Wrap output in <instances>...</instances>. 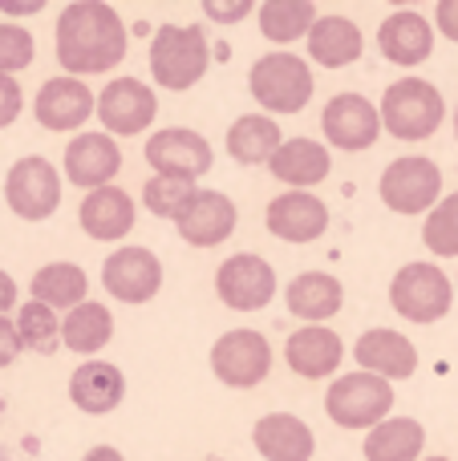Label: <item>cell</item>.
<instances>
[{"mask_svg": "<svg viewBox=\"0 0 458 461\" xmlns=\"http://www.w3.org/2000/svg\"><path fill=\"white\" fill-rule=\"evenodd\" d=\"M308 57L325 69H345V65L362 61L365 53V37L349 16H321L308 32Z\"/></svg>", "mask_w": 458, "mask_h": 461, "instance_id": "obj_27", "label": "cell"}, {"mask_svg": "<svg viewBox=\"0 0 458 461\" xmlns=\"http://www.w3.org/2000/svg\"><path fill=\"white\" fill-rule=\"evenodd\" d=\"M32 57H37V41L24 24H0V73L13 77V73L29 69Z\"/></svg>", "mask_w": 458, "mask_h": 461, "instance_id": "obj_36", "label": "cell"}, {"mask_svg": "<svg viewBox=\"0 0 458 461\" xmlns=\"http://www.w3.org/2000/svg\"><path fill=\"white\" fill-rule=\"evenodd\" d=\"M122 170V150L110 134H78L69 146H65V178L81 191H102V186H114V175Z\"/></svg>", "mask_w": 458, "mask_h": 461, "instance_id": "obj_16", "label": "cell"}, {"mask_svg": "<svg viewBox=\"0 0 458 461\" xmlns=\"http://www.w3.org/2000/svg\"><path fill=\"white\" fill-rule=\"evenodd\" d=\"M5 203L24 223H45L61 207V175H57V167L49 158H41V154L13 162V170L5 175Z\"/></svg>", "mask_w": 458, "mask_h": 461, "instance_id": "obj_8", "label": "cell"}, {"mask_svg": "<svg viewBox=\"0 0 458 461\" xmlns=\"http://www.w3.org/2000/svg\"><path fill=\"white\" fill-rule=\"evenodd\" d=\"M211 373L227 389H256L272 373V344L252 328H232L211 344Z\"/></svg>", "mask_w": 458, "mask_h": 461, "instance_id": "obj_9", "label": "cell"}, {"mask_svg": "<svg viewBox=\"0 0 458 461\" xmlns=\"http://www.w3.org/2000/svg\"><path fill=\"white\" fill-rule=\"evenodd\" d=\"M454 134H458V113H454Z\"/></svg>", "mask_w": 458, "mask_h": 461, "instance_id": "obj_45", "label": "cell"}, {"mask_svg": "<svg viewBox=\"0 0 458 461\" xmlns=\"http://www.w3.org/2000/svg\"><path fill=\"white\" fill-rule=\"evenodd\" d=\"M146 162L162 178H187V183H195V178H203L211 170V142L187 126L154 130L146 138Z\"/></svg>", "mask_w": 458, "mask_h": 461, "instance_id": "obj_13", "label": "cell"}, {"mask_svg": "<svg viewBox=\"0 0 458 461\" xmlns=\"http://www.w3.org/2000/svg\"><path fill=\"white\" fill-rule=\"evenodd\" d=\"M0 8L13 16H24V13H41L45 8V0H24V5H16V0H0Z\"/></svg>", "mask_w": 458, "mask_h": 461, "instance_id": "obj_42", "label": "cell"}, {"mask_svg": "<svg viewBox=\"0 0 458 461\" xmlns=\"http://www.w3.org/2000/svg\"><path fill=\"white\" fill-rule=\"evenodd\" d=\"M276 183H284L289 191H308V186L325 183L333 170V158L316 138H289V142L276 150V158L268 162Z\"/></svg>", "mask_w": 458, "mask_h": 461, "instance_id": "obj_26", "label": "cell"}, {"mask_svg": "<svg viewBox=\"0 0 458 461\" xmlns=\"http://www.w3.org/2000/svg\"><path fill=\"white\" fill-rule=\"evenodd\" d=\"M16 332H21L24 348L53 352L57 344H61V316H57L53 308H45V303L29 300V303H21V312H16Z\"/></svg>", "mask_w": 458, "mask_h": 461, "instance_id": "obj_33", "label": "cell"}, {"mask_svg": "<svg viewBox=\"0 0 458 461\" xmlns=\"http://www.w3.org/2000/svg\"><path fill=\"white\" fill-rule=\"evenodd\" d=\"M248 89L268 113H300L313 97V69L297 53H264L248 69Z\"/></svg>", "mask_w": 458, "mask_h": 461, "instance_id": "obj_4", "label": "cell"}, {"mask_svg": "<svg viewBox=\"0 0 458 461\" xmlns=\"http://www.w3.org/2000/svg\"><path fill=\"white\" fill-rule=\"evenodd\" d=\"M316 16L313 0H264L260 5V37H268L272 45H292V41L308 37Z\"/></svg>", "mask_w": 458, "mask_h": 461, "instance_id": "obj_32", "label": "cell"}, {"mask_svg": "<svg viewBox=\"0 0 458 461\" xmlns=\"http://www.w3.org/2000/svg\"><path fill=\"white\" fill-rule=\"evenodd\" d=\"M215 295L227 303L232 312H260L272 303L276 295V271L268 259L252 251H240L232 259L219 263L215 271Z\"/></svg>", "mask_w": 458, "mask_h": 461, "instance_id": "obj_10", "label": "cell"}, {"mask_svg": "<svg viewBox=\"0 0 458 461\" xmlns=\"http://www.w3.org/2000/svg\"><path fill=\"white\" fill-rule=\"evenodd\" d=\"M32 300L45 303L53 312H65L69 316L73 308H81L89 295V276L78 267V263H45V267L32 276L29 284Z\"/></svg>", "mask_w": 458, "mask_h": 461, "instance_id": "obj_29", "label": "cell"}, {"mask_svg": "<svg viewBox=\"0 0 458 461\" xmlns=\"http://www.w3.org/2000/svg\"><path fill=\"white\" fill-rule=\"evenodd\" d=\"M235 223H240V211L224 191H199L187 203L183 215L175 219L183 243L191 247H219L224 239H232Z\"/></svg>", "mask_w": 458, "mask_h": 461, "instance_id": "obj_21", "label": "cell"}, {"mask_svg": "<svg viewBox=\"0 0 458 461\" xmlns=\"http://www.w3.org/2000/svg\"><path fill=\"white\" fill-rule=\"evenodd\" d=\"M159 113V97L146 81L138 77H114L110 86L97 94V118L110 130V138H134L154 126Z\"/></svg>", "mask_w": 458, "mask_h": 461, "instance_id": "obj_11", "label": "cell"}, {"mask_svg": "<svg viewBox=\"0 0 458 461\" xmlns=\"http://www.w3.org/2000/svg\"><path fill=\"white\" fill-rule=\"evenodd\" d=\"M321 130L337 150H370L381 138V110L362 94H337L321 113Z\"/></svg>", "mask_w": 458, "mask_h": 461, "instance_id": "obj_15", "label": "cell"}, {"mask_svg": "<svg viewBox=\"0 0 458 461\" xmlns=\"http://www.w3.org/2000/svg\"><path fill=\"white\" fill-rule=\"evenodd\" d=\"M422 461H451V457H422Z\"/></svg>", "mask_w": 458, "mask_h": 461, "instance_id": "obj_44", "label": "cell"}, {"mask_svg": "<svg viewBox=\"0 0 458 461\" xmlns=\"http://www.w3.org/2000/svg\"><path fill=\"white\" fill-rule=\"evenodd\" d=\"M446 118V102L426 77H402L381 94V126L398 142H422Z\"/></svg>", "mask_w": 458, "mask_h": 461, "instance_id": "obj_3", "label": "cell"}, {"mask_svg": "<svg viewBox=\"0 0 458 461\" xmlns=\"http://www.w3.org/2000/svg\"><path fill=\"white\" fill-rule=\"evenodd\" d=\"M21 352H24V340H21V332H16V320L0 316V368H8Z\"/></svg>", "mask_w": 458, "mask_h": 461, "instance_id": "obj_39", "label": "cell"}, {"mask_svg": "<svg viewBox=\"0 0 458 461\" xmlns=\"http://www.w3.org/2000/svg\"><path fill=\"white\" fill-rule=\"evenodd\" d=\"M252 446L264 461H313L316 438L297 413H268L252 429Z\"/></svg>", "mask_w": 458, "mask_h": 461, "instance_id": "obj_24", "label": "cell"}, {"mask_svg": "<svg viewBox=\"0 0 458 461\" xmlns=\"http://www.w3.org/2000/svg\"><path fill=\"white\" fill-rule=\"evenodd\" d=\"M353 357L362 373H373L381 381H406L418 373V348L410 336L394 332V328H370L357 336Z\"/></svg>", "mask_w": 458, "mask_h": 461, "instance_id": "obj_17", "label": "cell"}, {"mask_svg": "<svg viewBox=\"0 0 458 461\" xmlns=\"http://www.w3.org/2000/svg\"><path fill=\"white\" fill-rule=\"evenodd\" d=\"M21 105H24V94H21V86H16V77L0 73V130L21 118Z\"/></svg>", "mask_w": 458, "mask_h": 461, "instance_id": "obj_37", "label": "cell"}, {"mask_svg": "<svg viewBox=\"0 0 458 461\" xmlns=\"http://www.w3.org/2000/svg\"><path fill=\"white\" fill-rule=\"evenodd\" d=\"M81 230L97 243H118L134 230V219H138V207L122 186H102V191H89L81 199Z\"/></svg>", "mask_w": 458, "mask_h": 461, "instance_id": "obj_22", "label": "cell"}, {"mask_svg": "<svg viewBox=\"0 0 458 461\" xmlns=\"http://www.w3.org/2000/svg\"><path fill=\"white\" fill-rule=\"evenodd\" d=\"M284 303H289V312L297 320H305V324H325V320H333L341 312L345 287H341V279L329 276V271H300V276H292V284L284 287Z\"/></svg>", "mask_w": 458, "mask_h": 461, "instance_id": "obj_25", "label": "cell"}, {"mask_svg": "<svg viewBox=\"0 0 458 461\" xmlns=\"http://www.w3.org/2000/svg\"><path fill=\"white\" fill-rule=\"evenodd\" d=\"M97 110L94 89L81 77H49L45 86L37 89V102H32V113L37 122L49 130V134H69V130H81Z\"/></svg>", "mask_w": 458, "mask_h": 461, "instance_id": "obj_14", "label": "cell"}, {"mask_svg": "<svg viewBox=\"0 0 458 461\" xmlns=\"http://www.w3.org/2000/svg\"><path fill=\"white\" fill-rule=\"evenodd\" d=\"M378 194L394 215H422V211L430 215L443 203V170L435 158L406 154V158H394L381 170Z\"/></svg>", "mask_w": 458, "mask_h": 461, "instance_id": "obj_7", "label": "cell"}, {"mask_svg": "<svg viewBox=\"0 0 458 461\" xmlns=\"http://www.w3.org/2000/svg\"><path fill=\"white\" fill-rule=\"evenodd\" d=\"M0 461H13V457H5V454H0Z\"/></svg>", "mask_w": 458, "mask_h": 461, "instance_id": "obj_46", "label": "cell"}, {"mask_svg": "<svg viewBox=\"0 0 458 461\" xmlns=\"http://www.w3.org/2000/svg\"><path fill=\"white\" fill-rule=\"evenodd\" d=\"M454 303V284L438 263H406L389 279V308L410 324H438Z\"/></svg>", "mask_w": 458, "mask_h": 461, "instance_id": "obj_5", "label": "cell"}, {"mask_svg": "<svg viewBox=\"0 0 458 461\" xmlns=\"http://www.w3.org/2000/svg\"><path fill=\"white\" fill-rule=\"evenodd\" d=\"M8 308H16V279L8 276V271H0V316H5Z\"/></svg>", "mask_w": 458, "mask_h": 461, "instance_id": "obj_41", "label": "cell"}, {"mask_svg": "<svg viewBox=\"0 0 458 461\" xmlns=\"http://www.w3.org/2000/svg\"><path fill=\"white\" fill-rule=\"evenodd\" d=\"M280 146H284V134L268 113H243L227 130V154L235 162H243V167H260V162L268 167Z\"/></svg>", "mask_w": 458, "mask_h": 461, "instance_id": "obj_28", "label": "cell"}, {"mask_svg": "<svg viewBox=\"0 0 458 461\" xmlns=\"http://www.w3.org/2000/svg\"><path fill=\"white\" fill-rule=\"evenodd\" d=\"M102 287L122 303H151L162 292V259L151 247H118L102 263Z\"/></svg>", "mask_w": 458, "mask_h": 461, "instance_id": "obj_12", "label": "cell"}, {"mask_svg": "<svg viewBox=\"0 0 458 461\" xmlns=\"http://www.w3.org/2000/svg\"><path fill=\"white\" fill-rule=\"evenodd\" d=\"M264 223L284 243H316L329 230V207H325V199H316L308 191H289L268 203Z\"/></svg>", "mask_w": 458, "mask_h": 461, "instance_id": "obj_18", "label": "cell"}, {"mask_svg": "<svg viewBox=\"0 0 458 461\" xmlns=\"http://www.w3.org/2000/svg\"><path fill=\"white\" fill-rule=\"evenodd\" d=\"M422 239H426V251L438 255V259H451V255H458V191L443 194V203H438V207L426 215Z\"/></svg>", "mask_w": 458, "mask_h": 461, "instance_id": "obj_34", "label": "cell"}, {"mask_svg": "<svg viewBox=\"0 0 458 461\" xmlns=\"http://www.w3.org/2000/svg\"><path fill=\"white\" fill-rule=\"evenodd\" d=\"M378 49L389 65L414 69V65H422L435 53V24L422 13H414V8H398V13H389L386 21H381Z\"/></svg>", "mask_w": 458, "mask_h": 461, "instance_id": "obj_19", "label": "cell"}, {"mask_svg": "<svg viewBox=\"0 0 458 461\" xmlns=\"http://www.w3.org/2000/svg\"><path fill=\"white\" fill-rule=\"evenodd\" d=\"M426 429L414 417H389L365 438V461H422Z\"/></svg>", "mask_w": 458, "mask_h": 461, "instance_id": "obj_30", "label": "cell"}, {"mask_svg": "<svg viewBox=\"0 0 458 461\" xmlns=\"http://www.w3.org/2000/svg\"><path fill=\"white\" fill-rule=\"evenodd\" d=\"M110 336H114V316L105 303L86 300L81 308H73L69 316L61 320V344L69 352H78V357L102 352L105 344H110Z\"/></svg>", "mask_w": 458, "mask_h": 461, "instance_id": "obj_31", "label": "cell"}, {"mask_svg": "<svg viewBox=\"0 0 458 461\" xmlns=\"http://www.w3.org/2000/svg\"><path fill=\"white\" fill-rule=\"evenodd\" d=\"M126 397V376L110 360H86L69 376V401L89 417H105Z\"/></svg>", "mask_w": 458, "mask_h": 461, "instance_id": "obj_23", "label": "cell"}, {"mask_svg": "<svg viewBox=\"0 0 458 461\" xmlns=\"http://www.w3.org/2000/svg\"><path fill=\"white\" fill-rule=\"evenodd\" d=\"M126 45H130L126 24H122L118 8L105 5V0H73L57 16L53 49L65 77L110 73L114 65H122Z\"/></svg>", "mask_w": 458, "mask_h": 461, "instance_id": "obj_1", "label": "cell"}, {"mask_svg": "<svg viewBox=\"0 0 458 461\" xmlns=\"http://www.w3.org/2000/svg\"><path fill=\"white\" fill-rule=\"evenodd\" d=\"M435 24H438V32H443L446 41H454L458 45V0H438Z\"/></svg>", "mask_w": 458, "mask_h": 461, "instance_id": "obj_40", "label": "cell"}, {"mask_svg": "<svg viewBox=\"0 0 458 461\" xmlns=\"http://www.w3.org/2000/svg\"><path fill=\"white\" fill-rule=\"evenodd\" d=\"M211 65L207 32L195 24H162L151 37V77L170 94L199 86Z\"/></svg>", "mask_w": 458, "mask_h": 461, "instance_id": "obj_2", "label": "cell"}, {"mask_svg": "<svg viewBox=\"0 0 458 461\" xmlns=\"http://www.w3.org/2000/svg\"><path fill=\"white\" fill-rule=\"evenodd\" d=\"M195 194H199V191H195V183H187V178L154 175L151 183L142 186V203H146V211H151L154 219H179Z\"/></svg>", "mask_w": 458, "mask_h": 461, "instance_id": "obj_35", "label": "cell"}, {"mask_svg": "<svg viewBox=\"0 0 458 461\" xmlns=\"http://www.w3.org/2000/svg\"><path fill=\"white\" fill-rule=\"evenodd\" d=\"M394 409V389L389 381L373 373H345L333 381V389L325 393V413L329 421H337L341 429H378L381 421H389Z\"/></svg>", "mask_w": 458, "mask_h": 461, "instance_id": "obj_6", "label": "cell"}, {"mask_svg": "<svg viewBox=\"0 0 458 461\" xmlns=\"http://www.w3.org/2000/svg\"><path fill=\"white\" fill-rule=\"evenodd\" d=\"M341 360H345V344L325 324L297 328V332L289 336V344H284V365L297 376H305V381H325V376H333L341 368Z\"/></svg>", "mask_w": 458, "mask_h": 461, "instance_id": "obj_20", "label": "cell"}, {"mask_svg": "<svg viewBox=\"0 0 458 461\" xmlns=\"http://www.w3.org/2000/svg\"><path fill=\"white\" fill-rule=\"evenodd\" d=\"M252 13H256L252 0H235V5H215V0H207V5H203V16H207V21H219V24H235Z\"/></svg>", "mask_w": 458, "mask_h": 461, "instance_id": "obj_38", "label": "cell"}, {"mask_svg": "<svg viewBox=\"0 0 458 461\" xmlns=\"http://www.w3.org/2000/svg\"><path fill=\"white\" fill-rule=\"evenodd\" d=\"M81 461H126V457H122L114 446H94V449H89V454L81 457Z\"/></svg>", "mask_w": 458, "mask_h": 461, "instance_id": "obj_43", "label": "cell"}]
</instances>
